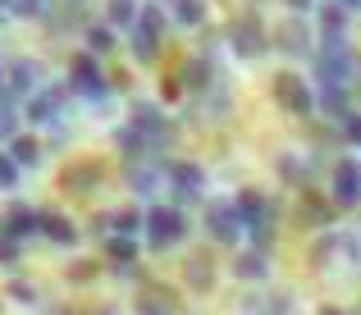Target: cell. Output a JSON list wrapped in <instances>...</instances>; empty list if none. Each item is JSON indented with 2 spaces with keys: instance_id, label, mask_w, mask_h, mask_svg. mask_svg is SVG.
Listing matches in <instances>:
<instances>
[{
  "instance_id": "obj_25",
  "label": "cell",
  "mask_w": 361,
  "mask_h": 315,
  "mask_svg": "<svg viewBox=\"0 0 361 315\" xmlns=\"http://www.w3.org/2000/svg\"><path fill=\"white\" fill-rule=\"evenodd\" d=\"M156 55H160V37L133 23V60H137V64H151Z\"/></svg>"
},
{
  "instance_id": "obj_31",
  "label": "cell",
  "mask_w": 361,
  "mask_h": 315,
  "mask_svg": "<svg viewBox=\"0 0 361 315\" xmlns=\"http://www.w3.org/2000/svg\"><path fill=\"white\" fill-rule=\"evenodd\" d=\"M311 174H316V165H307L302 156H279V178H288V183H307Z\"/></svg>"
},
{
  "instance_id": "obj_33",
  "label": "cell",
  "mask_w": 361,
  "mask_h": 315,
  "mask_svg": "<svg viewBox=\"0 0 361 315\" xmlns=\"http://www.w3.org/2000/svg\"><path fill=\"white\" fill-rule=\"evenodd\" d=\"M46 9H51V0H14L9 14H18V18H46Z\"/></svg>"
},
{
  "instance_id": "obj_17",
  "label": "cell",
  "mask_w": 361,
  "mask_h": 315,
  "mask_svg": "<svg viewBox=\"0 0 361 315\" xmlns=\"http://www.w3.org/2000/svg\"><path fill=\"white\" fill-rule=\"evenodd\" d=\"M279 51H288V55H311V27L302 23V18H288V23L279 27Z\"/></svg>"
},
{
  "instance_id": "obj_47",
  "label": "cell",
  "mask_w": 361,
  "mask_h": 315,
  "mask_svg": "<svg viewBox=\"0 0 361 315\" xmlns=\"http://www.w3.org/2000/svg\"><path fill=\"white\" fill-rule=\"evenodd\" d=\"M0 87H5V73H0Z\"/></svg>"
},
{
  "instance_id": "obj_16",
  "label": "cell",
  "mask_w": 361,
  "mask_h": 315,
  "mask_svg": "<svg viewBox=\"0 0 361 315\" xmlns=\"http://www.w3.org/2000/svg\"><path fill=\"white\" fill-rule=\"evenodd\" d=\"M42 233L51 237L55 247H73V242L82 237L78 228H73V219H69V215H60V210H42Z\"/></svg>"
},
{
  "instance_id": "obj_43",
  "label": "cell",
  "mask_w": 361,
  "mask_h": 315,
  "mask_svg": "<svg viewBox=\"0 0 361 315\" xmlns=\"http://www.w3.org/2000/svg\"><path fill=\"white\" fill-rule=\"evenodd\" d=\"M320 315H348V311H338V307H320Z\"/></svg>"
},
{
  "instance_id": "obj_20",
  "label": "cell",
  "mask_w": 361,
  "mask_h": 315,
  "mask_svg": "<svg viewBox=\"0 0 361 315\" xmlns=\"http://www.w3.org/2000/svg\"><path fill=\"white\" fill-rule=\"evenodd\" d=\"M178 82H183V87H192V92H206V87H215V69H211V60H202V55H197V60H188L183 69H178Z\"/></svg>"
},
{
  "instance_id": "obj_9",
  "label": "cell",
  "mask_w": 361,
  "mask_h": 315,
  "mask_svg": "<svg viewBox=\"0 0 361 315\" xmlns=\"http://www.w3.org/2000/svg\"><path fill=\"white\" fill-rule=\"evenodd\" d=\"M329 197L338 206H357L361 202V160H338L329 169Z\"/></svg>"
},
{
  "instance_id": "obj_32",
  "label": "cell",
  "mask_w": 361,
  "mask_h": 315,
  "mask_svg": "<svg viewBox=\"0 0 361 315\" xmlns=\"http://www.w3.org/2000/svg\"><path fill=\"white\" fill-rule=\"evenodd\" d=\"M137 27H147V32H165V14H160V5H142L137 9Z\"/></svg>"
},
{
  "instance_id": "obj_35",
  "label": "cell",
  "mask_w": 361,
  "mask_h": 315,
  "mask_svg": "<svg viewBox=\"0 0 361 315\" xmlns=\"http://www.w3.org/2000/svg\"><path fill=\"white\" fill-rule=\"evenodd\" d=\"M5 292H9L14 302H23V307H37V288H32V283H23V279H14Z\"/></svg>"
},
{
  "instance_id": "obj_42",
  "label": "cell",
  "mask_w": 361,
  "mask_h": 315,
  "mask_svg": "<svg viewBox=\"0 0 361 315\" xmlns=\"http://www.w3.org/2000/svg\"><path fill=\"white\" fill-rule=\"evenodd\" d=\"M283 5L293 9V18H302V14H311V9H316V0H283Z\"/></svg>"
},
{
  "instance_id": "obj_5",
  "label": "cell",
  "mask_w": 361,
  "mask_h": 315,
  "mask_svg": "<svg viewBox=\"0 0 361 315\" xmlns=\"http://www.w3.org/2000/svg\"><path fill=\"white\" fill-rule=\"evenodd\" d=\"M128 123L151 142V147H165V142H169V119H165V110H160V105H151V101H133Z\"/></svg>"
},
{
  "instance_id": "obj_12",
  "label": "cell",
  "mask_w": 361,
  "mask_h": 315,
  "mask_svg": "<svg viewBox=\"0 0 361 315\" xmlns=\"http://www.w3.org/2000/svg\"><path fill=\"white\" fill-rule=\"evenodd\" d=\"M123 178H128L133 197H160V183H165V169H160L156 160H128Z\"/></svg>"
},
{
  "instance_id": "obj_10",
  "label": "cell",
  "mask_w": 361,
  "mask_h": 315,
  "mask_svg": "<svg viewBox=\"0 0 361 315\" xmlns=\"http://www.w3.org/2000/svg\"><path fill=\"white\" fill-rule=\"evenodd\" d=\"M42 82H46V73H42V64H37V60H14V64H9V73H5V92H9L5 101L37 97V92H42Z\"/></svg>"
},
{
  "instance_id": "obj_1",
  "label": "cell",
  "mask_w": 361,
  "mask_h": 315,
  "mask_svg": "<svg viewBox=\"0 0 361 315\" xmlns=\"http://www.w3.org/2000/svg\"><path fill=\"white\" fill-rule=\"evenodd\" d=\"M69 92H73V97H82V101H106L110 92H115L106 78H101L97 55H92V51L73 55V64H69Z\"/></svg>"
},
{
  "instance_id": "obj_36",
  "label": "cell",
  "mask_w": 361,
  "mask_h": 315,
  "mask_svg": "<svg viewBox=\"0 0 361 315\" xmlns=\"http://www.w3.org/2000/svg\"><path fill=\"white\" fill-rule=\"evenodd\" d=\"M92 279H97V265L92 261H73L69 265V283H92Z\"/></svg>"
},
{
  "instance_id": "obj_29",
  "label": "cell",
  "mask_w": 361,
  "mask_h": 315,
  "mask_svg": "<svg viewBox=\"0 0 361 315\" xmlns=\"http://www.w3.org/2000/svg\"><path fill=\"white\" fill-rule=\"evenodd\" d=\"M87 51L92 55H110L115 51V27L110 23H92L87 27Z\"/></svg>"
},
{
  "instance_id": "obj_8",
  "label": "cell",
  "mask_w": 361,
  "mask_h": 315,
  "mask_svg": "<svg viewBox=\"0 0 361 315\" xmlns=\"http://www.w3.org/2000/svg\"><path fill=\"white\" fill-rule=\"evenodd\" d=\"M274 101H279L288 114H311L316 110V92H311L298 73H279V78H274Z\"/></svg>"
},
{
  "instance_id": "obj_34",
  "label": "cell",
  "mask_w": 361,
  "mask_h": 315,
  "mask_svg": "<svg viewBox=\"0 0 361 315\" xmlns=\"http://www.w3.org/2000/svg\"><path fill=\"white\" fill-rule=\"evenodd\" d=\"M14 183H18V165H14L9 151H0V192H9Z\"/></svg>"
},
{
  "instance_id": "obj_6",
  "label": "cell",
  "mask_w": 361,
  "mask_h": 315,
  "mask_svg": "<svg viewBox=\"0 0 361 315\" xmlns=\"http://www.w3.org/2000/svg\"><path fill=\"white\" fill-rule=\"evenodd\" d=\"M206 233L215 237L220 247H233L238 237L247 233V224L238 219V210H233V202H215V206H206Z\"/></svg>"
},
{
  "instance_id": "obj_28",
  "label": "cell",
  "mask_w": 361,
  "mask_h": 315,
  "mask_svg": "<svg viewBox=\"0 0 361 315\" xmlns=\"http://www.w3.org/2000/svg\"><path fill=\"white\" fill-rule=\"evenodd\" d=\"M142 228H147V215H142V210H115V215H110V233L133 237V233H142Z\"/></svg>"
},
{
  "instance_id": "obj_30",
  "label": "cell",
  "mask_w": 361,
  "mask_h": 315,
  "mask_svg": "<svg viewBox=\"0 0 361 315\" xmlns=\"http://www.w3.org/2000/svg\"><path fill=\"white\" fill-rule=\"evenodd\" d=\"M106 23L110 27H133V23H137V0H110Z\"/></svg>"
},
{
  "instance_id": "obj_37",
  "label": "cell",
  "mask_w": 361,
  "mask_h": 315,
  "mask_svg": "<svg viewBox=\"0 0 361 315\" xmlns=\"http://www.w3.org/2000/svg\"><path fill=\"white\" fill-rule=\"evenodd\" d=\"M252 307H261V315H288V297H261V302H252Z\"/></svg>"
},
{
  "instance_id": "obj_15",
  "label": "cell",
  "mask_w": 361,
  "mask_h": 315,
  "mask_svg": "<svg viewBox=\"0 0 361 315\" xmlns=\"http://www.w3.org/2000/svg\"><path fill=\"white\" fill-rule=\"evenodd\" d=\"M183 283H188L192 292H211V288H215V265H211V256H206V252H192V256H188Z\"/></svg>"
},
{
  "instance_id": "obj_23",
  "label": "cell",
  "mask_w": 361,
  "mask_h": 315,
  "mask_svg": "<svg viewBox=\"0 0 361 315\" xmlns=\"http://www.w3.org/2000/svg\"><path fill=\"white\" fill-rule=\"evenodd\" d=\"M316 14H320V37H325V42H329V37H343V32H348V9L338 5V0H334V5L325 0Z\"/></svg>"
},
{
  "instance_id": "obj_19",
  "label": "cell",
  "mask_w": 361,
  "mask_h": 315,
  "mask_svg": "<svg viewBox=\"0 0 361 315\" xmlns=\"http://www.w3.org/2000/svg\"><path fill=\"white\" fill-rule=\"evenodd\" d=\"M101 178H106V169H101L97 160L64 169V187H69V192H92V187H101Z\"/></svg>"
},
{
  "instance_id": "obj_27",
  "label": "cell",
  "mask_w": 361,
  "mask_h": 315,
  "mask_svg": "<svg viewBox=\"0 0 361 315\" xmlns=\"http://www.w3.org/2000/svg\"><path fill=\"white\" fill-rule=\"evenodd\" d=\"M106 256L115 265H133V261H137V242H133V237H123V233H110L106 237Z\"/></svg>"
},
{
  "instance_id": "obj_13",
  "label": "cell",
  "mask_w": 361,
  "mask_h": 315,
  "mask_svg": "<svg viewBox=\"0 0 361 315\" xmlns=\"http://www.w3.org/2000/svg\"><path fill=\"white\" fill-rule=\"evenodd\" d=\"M233 210H238V219H243L247 228L270 224V215H274L270 197H265V192H256V187H243V192H238V202H233Z\"/></svg>"
},
{
  "instance_id": "obj_7",
  "label": "cell",
  "mask_w": 361,
  "mask_h": 315,
  "mask_svg": "<svg viewBox=\"0 0 361 315\" xmlns=\"http://www.w3.org/2000/svg\"><path fill=\"white\" fill-rule=\"evenodd\" d=\"M69 82H51V87H42L32 101H27V123H60V110L69 105Z\"/></svg>"
},
{
  "instance_id": "obj_40",
  "label": "cell",
  "mask_w": 361,
  "mask_h": 315,
  "mask_svg": "<svg viewBox=\"0 0 361 315\" xmlns=\"http://www.w3.org/2000/svg\"><path fill=\"white\" fill-rule=\"evenodd\" d=\"M14 261H18V242L0 233V265H14Z\"/></svg>"
},
{
  "instance_id": "obj_44",
  "label": "cell",
  "mask_w": 361,
  "mask_h": 315,
  "mask_svg": "<svg viewBox=\"0 0 361 315\" xmlns=\"http://www.w3.org/2000/svg\"><path fill=\"white\" fill-rule=\"evenodd\" d=\"M338 5H343V9H361V0H338Z\"/></svg>"
},
{
  "instance_id": "obj_4",
  "label": "cell",
  "mask_w": 361,
  "mask_h": 315,
  "mask_svg": "<svg viewBox=\"0 0 361 315\" xmlns=\"http://www.w3.org/2000/svg\"><path fill=\"white\" fill-rule=\"evenodd\" d=\"M229 46H233V55H243V60H261V55L270 51V37H265L261 18H256V14L233 18V27H229Z\"/></svg>"
},
{
  "instance_id": "obj_41",
  "label": "cell",
  "mask_w": 361,
  "mask_h": 315,
  "mask_svg": "<svg viewBox=\"0 0 361 315\" xmlns=\"http://www.w3.org/2000/svg\"><path fill=\"white\" fill-rule=\"evenodd\" d=\"M343 123H348V128H343V132H348V142H353V147H361V114H348Z\"/></svg>"
},
{
  "instance_id": "obj_48",
  "label": "cell",
  "mask_w": 361,
  "mask_h": 315,
  "mask_svg": "<svg viewBox=\"0 0 361 315\" xmlns=\"http://www.w3.org/2000/svg\"><path fill=\"white\" fill-rule=\"evenodd\" d=\"M0 18H9V14H5V9H0Z\"/></svg>"
},
{
  "instance_id": "obj_38",
  "label": "cell",
  "mask_w": 361,
  "mask_h": 315,
  "mask_svg": "<svg viewBox=\"0 0 361 315\" xmlns=\"http://www.w3.org/2000/svg\"><path fill=\"white\" fill-rule=\"evenodd\" d=\"M302 215H307L316 228H329V206H320V202H307V210H302Z\"/></svg>"
},
{
  "instance_id": "obj_21",
  "label": "cell",
  "mask_w": 361,
  "mask_h": 315,
  "mask_svg": "<svg viewBox=\"0 0 361 315\" xmlns=\"http://www.w3.org/2000/svg\"><path fill=\"white\" fill-rule=\"evenodd\" d=\"M115 147H119L128 160H147V156H151V142L142 137L133 123H119V128H115Z\"/></svg>"
},
{
  "instance_id": "obj_26",
  "label": "cell",
  "mask_w": 361,
  "mask_h": 315,
  "mask_svg": "<svg viewBox=\"0 0 361 315\" xmlns=\"http://www.w3.org/2000/svg\"><path fill=\"white\" fill-rule=\"evenodd\" d=\"M316 105L329 114V119H348V87H320Z\"/></svg>"
},
{
  "instance_id": "obj_45",
  "label": "cell",
  "mask_w": 361,
  "mask_h": 315,
  "mask_svg": "<svg viewBox=\"0 0 361 315\" xmlns=\"http://www.w3.org/2000/svg\"><path fill=\"white\" fill-rule=\"evenodd\" d=\"M92 315H115V311H110V307H97V311H92Z\"/></svg>"
},
{
  "instance_id": "obj_46",
  "label": "cell",
  "mask_w": 361,
  "mask_h": 315,
  "mask_svg": "<svg viewBox=\"0 0 361 315\" xmlns=\"http://www.w3.org/2000/svg\"><path fill=\"white\" fill-rule=\"evenodd\" d=\"M142 315H169V311H142Z\"/></svg>"
},
{
  "instance_id": "obj_22",
  "label": "cell",
  "mask_w": 361,
  "mask_h": 315,
  "mask_svg": "<svg viewBox=\"0 0 361 315\" xmlns=\"http://www.w3.org/2000/svg\"><path fill=\"white\" fill-rule=\"evenodd\" d=\"M169 18L178 27H202L206 23V0H169Z\"/></svg>"
},
{
  "instance_id": "obj_39",
  "label": "cell",
  "mask_w": 361,
  "mask_h": 315,
  "mask_svg": "<svg viewBox=\"0 0 361 315\" xmlns=\"http://www.w3.org/2000/svg\"><path fill=\"white\" fill-rule=\"evenodd\" d=\"M0 137H14V105L0 101Z\"/></svg>"
},
{
  "instance_id": "obj_18",
  "label": "cell",
  "mask_w": 361,
  "mask_h": 315,
  "mask_svg": "<svg viewBox=\"0 0 361 315\" xmlns=\"http://www.w3.org/2000/svg\"><path fill=\"white\" fill-rule=\"evenodd\" d=\"M233 274H238L243 283H265L270 279V261H265V252L252 247V252H243L238 261H233Z\"/></svg>"
},
{
  "instance_id": "obj_14",
  "label": "cell",
  "mask_w": 361,
  "mask_h": 315,
  "mask_svg": "<svg viewBox=\"0 0 361 315\" xmlns=\"http://www.w3.org/2000/svg\"><path fill=\"white\" fill-rule=\"evenodd\" d=\"M0 233L14 237V242L23 247L32 233H42V210H32V206H14V210L5 215V224H0Z\"/></svg>"
},
{
  "instance_id": "obj_2",
  "label": "cell",
  "mask_w": 361,
  "mask_h": 315,
  "mask_svg": "<svg viewBox=\"0 0 361 315\" xmlns=\"http://www.w3.org/2000/svg\"><path fill=\"white\" fill-rule=\"evenodd\" d=\"M147 247H156V252H165V247H174L178 237L188 233V219H183V210H174V206H151L147 210Z\"/></svg>"
},
{
  "instance_id": "obj_11",
  "label": "cell",
  "mask_w": 361,
  "mask_h": 315,
  "mask_svg": "<svg viewBox=\"0 0 361 315\" xmlns=\"http://www.w3.org/2000/svg\"><path fill=\"white\" fill-rule=\"evenodd\" d=\"M169 183H174L178 202H202V192H206V169L192 165V160H178V165H169Z\"/></svg>"
},
{
  "instance_id": "obj_3",
  "label": "cell",
  "mask_w": 361,
  "mask_h": 315,
  "mask_svg": "<svg viewBox=\"0 0 361 315\" xmlns=\"http://www.w3.org/2000/svg\"><path fill=\"white\" fill-rule=\"evenodd\" d=\"M357 73V55L348 46H325L316 55V78L320 87H348V78Z\"/></svg>"
},
{
  "instance_id": "obj_24",
  "label": "cell",
  "mask_w": 361,
  "mask_h": 315,
  "mask_svg": "<svg viewBox=\"0 0 361 315\" xmlns=\"http://www.w3.org/2000/svg\"><path fill=\"white\" fill-rule=\"evenodd\" d=\"M9 156L18 169H37L42 165V142L37 137H9Z\"/></svg>"
}]
</instances>
